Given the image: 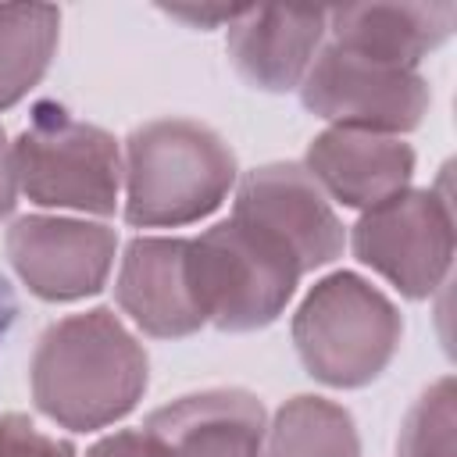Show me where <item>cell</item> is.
<instances>
[{
	"mask_svg": "<svg viewBox=\"0 0 457 457\" xmlns=\"http://www.w3.org/2000/svg\"><path fill=\"white\" fill-rule=\"evenodd\" d=\"M14 314H18L14 289H11V282L0 275V343H4V336L11 332V325H14Z\"/></svg>",
	"mask_w": 457,
	"mask_h": 457,
	"instance_id": "obj_22",
	"label": "cell"
},
{
	"mask_svg": "<svg viewBox=\"0 0 457 457\" xmlns=\"http://www.w3.org/2000/svg\"><path fill=\"white\" fill-rule=\"evenodd\" d=\"M0 457H75V446L68 439L43 432L25 414H4L0 418Z\"/></svg>",
	"mask_w": 457,
	"mask_h": 457,
	"instance_id": "obj_18",
	"label": "cell"
},
{
	"mask_svg": "<svg viewBox=\"0 0 457 457\" xmlns=\"http://www.w3.org/2000/svg\"><path fill=\"white\" fill-rule=\"evenodd\" d=\"M396 303L353 271H332L311 286L293 314V346L303 368L332 389L375 382L400 350Z\"/></svg>",
	"mask_w": 457,
	"mask_h": 457,
	"instance_id": "obj_3",
	"label": "cell"
},
{
	"mask_svg": "<svg viewBox=\"0 0 457 457\" xmlns=\"http://www.w3.org/2000/svg\"><path fill=\"white\" fill-rule=\"evenodd\" d=\"M453 400H457L453 378L450 375L436 378L403 414L396 453L400 457H453V425H457Z\"/></svg>",
	"mask_w": 457,
	"mask_h": 457,
	"instance_id": "obj_17",
	"label": "cell"
},
{
	"mask_svg": "<svg viewBox=\"0 0 457 457\" xmlns=\"http://www.w3.org/2000/svg\"><path fill=\"white\" fill-rule=\"evenodd\" d=\"M457 25V4H339L328 7V36L336 46L382 64L418 68L443 46Z\"/></svg>",
	"mask_w": 457,
	"mask_h": 457,
	"instance_id": "obj_14",
	"label": "cell"
},
{
	"mask_svg": "<svg viewBox=\"0 0 457 457\" xmlns=\"http://www.w3.org/2000/svg\"><path fill=\"white\" fill-rule=\"evenodd\" d=\"M61 39V11L50 4H0V111L29 96L46 75Z\"/></svg>",
	"mask_w": 457,
	"mask_h": 457,
	"instance_id": "obj_16",
	"label": "cell"
},
{
	"mask_svg": "<svg viewBox=\"0 0 457 457\" xmlns=\"http://www.w3.org/2000/svg\"><path fill=\"white\" fill-rule=\"evenodd\" d=\"M86 457H168V453L157 446L154 436L125 428V432H111V436L96 439Z\"/></svg>",
	"mask_w": 457,
	"mask_h": 457,
	"instance_id": "obj_19",
	"label": "cell"
},
{
	"mask_svg": "<svg viewBox=\"0 0 457 457\" xmlns=\"http://www.w3.org/2000/svg\"><path fill=\"white\" fill-rule=\"evenodd\" d=\"M236 186L232 146L204 121L154 118L125 139L121 189L136 228H179L221 207Z\"/></svg>",
	"mask_w": 457,
	"mask_h": 457,
	"instance_id": "obj_2",
	"label": "cell"
},
{
	"mask_svg": "<svg viewBox=\"0 0 457 457\" xmlns=\"http://www.w3.org/2000/svg\"><path fill=\"white\" fill-rule=\"evenodd\" d=\"M350 246L400 296H432L453 261V204L443 189H403L361 211Z\"/></svg>",
	"mask_w": 457,
	"mask_h": 457,
	"instance_id": "obj_6",
	"label": "cell"
},
{
	"mask_svg": "<svg viewBox=\"0 0 457 457\" xmlns=\"http://www.w3.org/2000/svg\"><path fill=\"white\" fill-rule=\"evenodd\" d=\"M114 296L121 314L157 339H182L207 325L193 282L189 239L179 236L129 239L118 264Z\"/></svg>",
	"mask_w": 457,
	"mask_h": 457,
	"instance_id": "obj_10",
	"label": "cell"
},
{
	"mask_svg": "<svg viewBox=\"0 0 457 457\" xmlns=\"http://www.w3.org/2000/svg\"><path fill=\"white\" fill-rule=\"evenodd\" d=\"M189 261L204 318L221 332L271 325L300 282L296 261L239 218L218 221L189 239Z\"/></svg>",
	"mask_w": 457,
	"mask_h": 457,
	"instance_id": "obj_5",
	"label": "cell"
},
{
	"mask_svg": "<svg viewBox=\"0 0 457 457\" xmlns=\"http://www.w3.org/2000/svg\"><path fill=\"white\" fill-rule=\"evenodd\" d=\"M261 457H361V436L343 403L300 393L275 411Z\"/></svg>",
	"mask_w": 457,
	"mask_h": 457,
	"instance_id": "obj_15",
	"label": "cell"
},
{
	"mask_svg": "<svg viewBox=\"0 0 457 457\" xmlns=\"http://www.w3.org/2000/svg\"><path fill=\"white\" fill-rule=\"evenodd\" d=\"M18 204V171H14V150L7 143V132L0 129V218H7Z\"/></svg>",
	"mask_w": 457,
	"mask_h": 457,
	"instance_id": "obj_21",
	"label": "cell"
},
{
	"mask_svg": "<svg viewBox=\"0 0 457 457\" xmlns=\"http://www.w3.org/2000/svg\"><path fill=\"white\" fill-rule=\"evenodd\" d=\"M264 403L236 386L186 393L146 418V436L168 457H261Z\"/></svg>",
	"mask_w": 457,
	"mask_h": 457,
	"instance_id": "obj_13",
	"label": "cell"
},
{
	"mask_svg": "<svg viewBox=\"0 0 457 457\" xmlns=\"http://www.w3.org/2000/svg\"><path fill=\"white\" fill-rule=\"evenodd\" d=\"M18 193L50 211L114 214L121 200V146L100 125L43 100L11 143Z\"/></svg>",
	"mask_w": 457,
	"mask_h": 457,
	"instance_id": "obj_4",
	"label": "cell"
},
{
	"mask_svg": "<svg viewBox=\"0 0 457 457\" xmlns=\"http://www.w3.org/2000/svg\"><path fill=\"white\" fill-rule=\"evenodd\" d=\"M232 218L278 243L296 261L300 275L332 264L346 243L332 200L318 189L307 168L293 161H271L246 171L236 186Z\"/></svg>",
	"mask_w": 457,
	"mask_h": 457,
	"instance_id": "obj_8",
	"label": "cell"
},
{
	"mask_svg": "<svg viewBox=\"0 0 457 457\" xmlns=\"http://www.w3.org/2000/svg\"><path fill=\"white\" fill-rule=\"evenodd\" d=\"M328 36V7L261 4L228 21L225 50L236 75L264 93H286L303 82Z\"/></svg>",
	"mask_w": 457,
	"mask_h": 457,
	"instance_id": "obj_11",
	"label": "cell"
},
{
	"mask_svg": "<svg viewBox=\"0 0 457 457\" xmlns=\"http://www.w3.org/2000/svg\"><path fill=\"white\" fill-rule=\"evenodd\" d=\"M243 7H225V4H175V7H164L168 18L175 21H186L189 29H218V25H228L239 18Z\"/></svg>",
	"mask_w": 457,
	"mask_h": 457,
	"instance_id": "obj_20",
	"label": "cell"
},
{
	"mask_svg": "<svg viewBox=\"0 0 457 457\" xmlns=\"http://www.w3.org/2000/svg\"><path fill=\"white\" fill-rule=\"evenodd\" d=\"M146 382L150 361L143 343L107 307L46 325L29 361L36 407L71 432H96L121 421L143 400Z\"/></svg>",
	"mask_w": 457,
	"mask_h": 457,
	"instance_id": "obj_1",
	"label": "cell"
},
{
	"mask_svg": "<svg viewBox=\"0 0 457 457\" xmlns=\"http://www.w3.org/2000/svg\"><path fill=\"white\" fill-rule=\"evenodd\" d=\"M4 246L29 293L50 303H71L107 286L118 253V232L89 218L29 214L7 228Z\"/></svg>",
	"mask_w": 457,
	"mask_h": 457,
	"instance_id": "obj_9",
	"label": "cell"
},
{
	"mask_svg": "<svg viewBox=\"0 0 457 457\" xmlns=\"http://www.w3.org/2000/svg\"><path fill=\"white\" fill-rule=\"evenodd\" d=\"M300 100L336 129L403 136L421 125L432 93L418 68L382 64L328 39L300 82Z\"/></svg>",
	"mask_w": 457,
	"mask_h": 457,
	"instance_id": "obj_7",
	"label": "cell"
},
{
	"mask_svg": "<svg viewBox=\"0 0 457 457\" xmlns=\"http://www.w3.org/2000/svg\"><path fill=\"white\" fill-rule=\"evenodd\" d=\"M303 168L328 200L353 211H368L411 189L414 150L403 136L328 125L307 143Z\"/></svg>",
	"mask_w": 457,
	"mask_h": 457,
	"instance_id": "obj_12",
	"label": "cell"
}]
</instances>
